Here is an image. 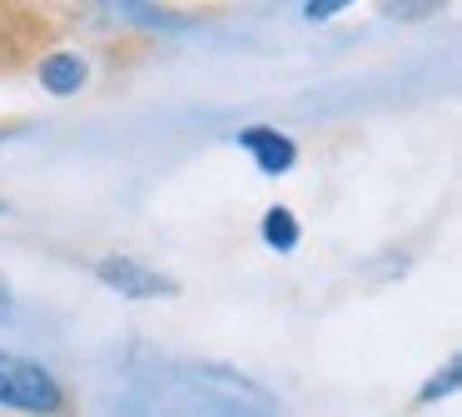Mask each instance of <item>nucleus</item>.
Returning a JSON list of instances; mask_svg holds the SVG:
<instances>
[{"label": "nucleus", "mask_w": 462, "mask_h": 417, "mask_svg": "<svg viewBox=\"0 0 462 417\" xmlns=\"http://www.w3.org/2000/svg\"><path fill=\"white\" fill-rule=\"evenodd\" d=\"M0 407H15V412H31V417H51L65 407V393L41 363L0 353Z\"/></svg>", "instance_id": "nucleus-1"}, {"label": "nucleus", "mask_w": 462, "mask_h": 417, "mask_svg": "<svg viewBox=\"0 0 462 417\" xmlns=\"http://www.w3.org/2000/svg\"><path fill=\"white\" fill-rule=\"evenodd\" d=\"M95 273H100L110 288H120L125 298H164V293H174L170 278L154 273V268H144L140 258H130V254H105L100 264H95Z\"/></svg>", "instance_id": "nucleus-2"}, {"label": "nucleus", "mask_w": 462, "mask_h": 417, "mask_svg": "<svg viewBox=\"0 0 462 417\" xmlns=\"http://www.w3.org/2000/svg\"><path fill=\"white\" fill-rule=\"evenodd\" d=\"M239 144L249 149L254 159H259L263 174H283V169L293 164V139H289V134H279V129L254 125V129H244V134H239Z\"/></svg>", "instance_id": "nucleus-3"}, {"label": "nucleus", "mask_w": 462, "mask_h": 417, "mask_svg": "<svg viewBox=\"0 0 462 417\" xmlns=\"http://www.w3.org/2000/svg\"><path fill=\"white\" fill-rule=\"evenodd\" d=\"M41 85L51 89V95H75V89L85 85V60L70 55V50L51 55V60L41 65Z\"/></svg>", "instance_id": "nucleus-4"}, {"label": "nucleus", "mask_w": 462, "mask_h": 417, "mask_svg": "<svg viewBox=\"0 0 462 417\" xmlns=\"http://www.w3.org/2000/svg\"><path fill=\"white\" fill-rule=\"evenodd\" d=\"M263 238H269L273 248H293V244H299V224H293L289 208H269V214H263Z\"/></svg>", "instance_id": "nucleus-5"}, {"label": "nucleus", "mask_w": 462, "mask_h": 417, "mask_svg": "<svg viewBox=\"0 0 462 417\" xmlns=\"http://www.w3.org/2000/svg\"><path fill=\"white\" fill-rule=\"evenodd\" d=\"M0 214H5V199H0Z\"/></svg>", "instance_id": "nucleus-6"}]
</instances>
